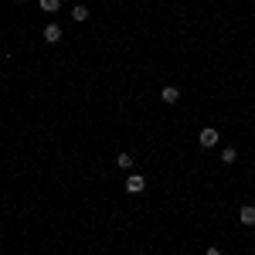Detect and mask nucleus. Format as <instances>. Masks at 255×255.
<instances>
[{
	"instance_id": "obj_1",
	"label": "nucleus",
	"mask_w": 255,
	"mask_h": 255,
	"mask_svg": "<svg viewBox=\"0 0 255 255\" xmlns=\"http://www.w3.org/2000/svg\"><path fill=\"white\" fill-rule=\"evenodd\" d=\"M143 187H146V177L143 174H129L126 177V191H129V194H143Z\"/></svg>"
},
{
	"instance_id": "obj_2",
	"label": "nucleus",
	"mask_w": 255,
	"mask_h": 255,
	"mask_svg": "<svg viewBox=\"0 0 255 255\" xmlns=\"http://www.w3.org/2000/svg\"><path fill=\"white\" fill-rule=\"evenodd\" d=\"M201 146H204V150L218 146V129H211V126H208V129H201Z\"/></svg>"
},
{
	"instance_id": "obj_3",
	"label": "nucleus",
	"mask_w": 255,
	"mask_h": 255,
	"mask_svg": "<svg viewBox=\"0 0 255 255\" xmlns=\"http://www.w3.org/2000/svg\"><path fill=\"white\" fill-rule=\"evenodd\" d=\"M238 221H242V225H249V228H252V225H255V204H245V208H242V211H238Z\"/></svg>"
},
{
	"instance_id": "obj_4",
	"label": "nucleus",
	"mask_w": 255,
	"mask_h": 255,
	"mask_svg": "<svg viewBox=\"0 0 255 255\" xmlns=\"http://www.w3.org/2000/svg\"><path fill=\"white\" fill-rule=\"evenodd\" d=\"M44 41H48V44H58L61 41V27L58 24H48V27H44Z\"/></svg>"
},
{
	"instance_id": "obj_5",
	"label": "nucleus",
	"mask_w": 255,
	"mask_h": 255,
	"mask_svg": "<svg viewBox=\"0 0 255 255\" xmlns=\"http://www.w3.org/2000/svg\"><path fill=\"white\" fill-rule=\"evenodd\" d=\"M160 96H163V102H170V106H174V102H180V89H177V85H167Z\"/></svg>"
},
{
	"instance_id": "obj_6",
	"label": "nucleus",
	"mask_w": 255,
	"mask_h": 255,
	"mask_svg": "<svg viewBox=\"0 0 255 255\" xmlns=\"http://www.w3.org/2000/svg\"><path fill=\"white\" fill-rule=\"evenodd\" d=\"M235 160H238V150H235V146H225V150H221V163H228V167H232Z\"/></svg>"
},
{
	"instance_id": "obj_7",
	"label": "nucleus",
	"mask_w": 255,
	"mask_h": 255,
	"mask_svg": "<svg viewBox=\"0 0 255 255\" xmlns=\"http://www.w3.org/2000/svg\"><path fill=\"white\" fill-rule=\"evenodd\" d=\"M38 3H41V10H44V14H55V10L61 7V0H38Z\"/></svg>"
},
{
	"instance_id": "obj_8",
	"label": "nucleus",
	"mask_w": 255,
	"mask_h": 255,
	"mask_svg": "<svg viewBox=\"0 0 255 255\" xmlns=\"http://www.w3.org/2000/svg\"><path fill=\"white\" fill-rule=\"evenodd\" d=\"M116 163L123 167V170H133V157H129V153H119V157H116Z\"/></svg>"
},
{
	"instance_id": "obj_9",
	"label": "nucleus",
	"mask_w": 255,
	"mask_h": 255,
	"mask_svg": "<svg viewBox=\"0 0 255 255\" xmlns=\"http://www.w3.org/2000/svg\"><path fill=\"white\" fill-rule=\"evenodd\" d=\"M85 17H89V7H82V3L72 7V20H85Z\"/></svg>"
},
{
	"instance_id": "obj_10",
	"label": "nucleus",
	"mask_w": 255,
	"mask_h": 255,
	"mask_svg": "<svg viewBox=\"0 0 255 255\" xmlns=\"http://www.w3.org/2000/svg\"><path fill=\"white\" fill-rule=\"evenodd\" d=\"M204 255H221V249H208V252H204Z\"/></svg>"
},
{
	"instance_id": "obj_11",
	"label": "nucleus",
	"mask_w": 255,
	"mask_h": 255,
	"mask_svg": "<svg viewBox=\"0 0 255 255\" xmlns=\"http://www.w3.org/2000/svg\"><path fill=\"white\" fill-rule=\"evenodd\" d=\"M14 3H24V0H14Z\"/></svg>"
}]
</instances>
